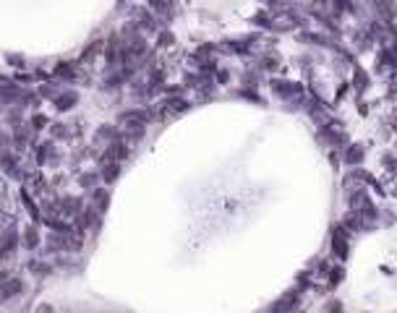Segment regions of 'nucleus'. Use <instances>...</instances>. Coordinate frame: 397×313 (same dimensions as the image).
Masks as SVG:
<instances>
[{"label":"nucleus","mask_w":397,"mask_h":313,"mask_svg":"<svg viewBox=\"0 0 397 313\" xmlns=\"http://www.w3.org/2000/svg\"><path fill=\"white\" fill-rule=\"evenodd\" d=\"M332 248H334V253H337L340 259L348 256V235H345V230L337 227L334 233H332Z\"/></svg>","instance_id":"nucleus-1"},{"label":"nucleus","mask_w":397,"mask_h":313,"mask_svg":"<svg viewBox=\"0 0 397 313\" xmlns=\"http://www.w3.org/2000/svg\"><path fill=\"white\" fill-rule=\"evenodd\" d=\"M74 99H76L74 94H68V97H60V99H58V107H60V110H68V107H71V102H74Z\"/></svg>","instance_id":"nucleus-2"},{"label":"nucleus","mask_w":397,"mask_h":313,"mask_svg":"<svg viewBox=\"0 0 397 313\" xmlns=\"http://www.w3.org/2000/svg\"><path fill=\"white\" fill-rule=\"evenodd\" d=\"M350 162H358L360 159V149H353V152H350V157H348Z\"/></svg>","instance_id":"nucleus-3"}]
</instances>
